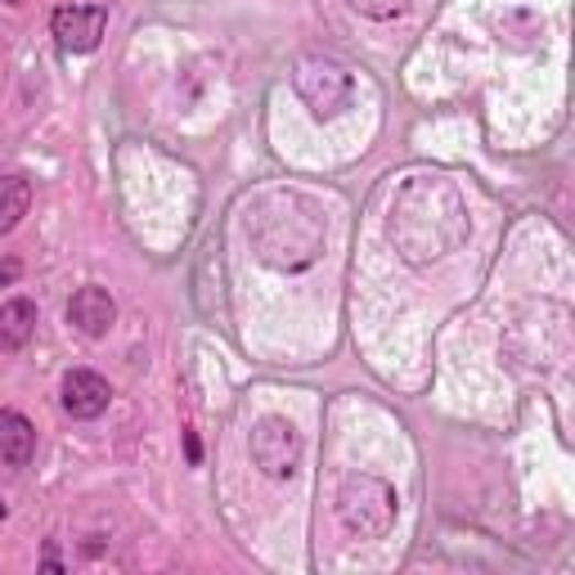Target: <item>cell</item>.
Masks as SVG:
<instances>
[{
	"label": "cell",
	"mask_w": 575,
	"mask_h": 575,
	"mask_svg": "<svg viewBox=\"0 0 575 575\" xmlns=\"http://www.w3.org/2000/svg\"><path fill=\"white\" fill-rule=\"evenodd\" d=\"M6 6H23V0H6Z\"/></svg>",
	"instance_id": "obj_13"
},
{
	"label": "cell",
	"mask_w": 575,
	"mask_h": 575,
	"mask_svg": "<svg viewBox=\"0 0 575 575\" xmlns=\"http://www.w3.org/2000/svg\"><path fill=\"white\" fill-rule=\"evenodd\" d=\"M297 427L288 419H261L252 427V458L265 477H293L297 473Z\"/></svg>",
	"instance_id": "obj_3"
},
{
	"label": "cell",
	"mask_w": 575,
	"mask_h": 575,
	"mask_svg": "<svg viewBox=\"0 0 575 575\" xmlns=\"http://www.w3.org/2000/svg\"><path fill=\"white\" fill-rule=\"evenodd\" d=\"M347 6H351L356 14H365V19L387 23V19H400V14H405L410 0H347Z\"/></svg>",
	"instance_id": "obj_10"
},
{
	"label": "cell",
	"mask_w": 575,
	"mask_h": 575,
	"mask_svg": "<svg viewBox=\"0 0 575 575\" xmlns=\"http://www.w3.org/2000/svg\"><path fill=\"white\" fill-rule=\"evenodd\" d=\"M36 454V427L19 410H0V458L14 468H28Z\"/></svg>",
	"instance_id": "obj_7"
},
{
	"label": "cell",
	"mask_w": 575,
	"mask_h": 575,
	"mask_svg": "<svg viewBox=\"0 0 575 575\" xmlns=\"http://www.w3.org/2000/svg\"><path fill=\"white\" fill-rule=\"evenodd\" d=\"M6 512H10V508H6V499H0V522H6Z\"/></svg>",
	"instance_id": "obj_12"
},
{
	"label": "cell",
	"mask_w": 575,
	"mask_h": 575,
	"mask_svg": "<svg viewBox=\"0 0 575 575\" xmlns=\"http://www.w3.org/2000/svg\"><path fill=\"white\" fill-rule=\"evenodd\" d=\"M32 333H36V302L14 297V302L0 306V351H10V356L23 351L32 341Z\"/></svg>",
	"instance_id": "obj_8"
},
{
	"label": "cell",
	"mask_w": 575,
	"mask_h": 575,
	"mask_svg": "<svg viewBox=\"0 0 575 575\" xmlns=\"http://www.w3.org/2000/svg\"><path fill=\"white\" fill-rule=\"evenodd\" d=\"M68 319H73L77 333H86V337H104L112 324H118V302H112V297L104 293V288L86 283V288H77L73 302H68Z\"/></svg>",
	"instance_id": "obj_5"
},
{
	"label": "cell",
	"mask_w": 575,
	"mask_h": 575,
	"mask_svg": "<svg viewBox=\"0 0 575 575\" xmlns=\"http://www.w3.org/2000/svg\"><path fill=\"white\" fill-rule=\"evenodd\" d=\"M104 28H108V10L104 6H64V10H54V19H50V32H54V41H59L64 54L99 50Z\"/></svg>",
	"instance_id": "obj_4"
},
{
	"label": "cell",
	"mask_w": 575,
	"mask_h": 575,
	"mask_svg": "<svg viewBox=\"0 0 575 575\" xmlns=\"http://www.w3.org/2000/svg\"><path fill=\"white\" fill-rule=\"evenodd\" d=\"M23 274V265L14 261V257H6V261H0V288H6V283H14Z\"/></svg>",
	"instance_id": "obj_11"
},
{
	"label": "cell",
	"mask_w": 575,
	"mask_h": 575,
	"mask_svg": "<svg viewBox=\"0 0 575 575\" xmlns=\"http://www.w3.org/2000/svg\"><path fill=\"white\" fill-rule=\"evenodd\" d=\"M337 517L341 527L360 540H382L395 522V490L378 477H351L337 495Z\"/></svg>",
	"instance_id": "obj_1"
},
{
	"label": "cell",
	"mask_w": 575,
	"mask_h": 575,
	"mask_svg": "<svg viewBox=\"0 0 575 575\" xmlns=\"http://www.w3.org/2000/svg\"><path fill=\"white\" fill-rule=\"evenodd\" d=\"M28 207H32V185L23 176H0V235H10L28 216Z\"/></svg>",
	"instance_id": "obj_9"
},
{
	"label": "cell",
	"mask_w": 575,
	"mask_h": 575,
	"mask_svg": "<svg viewBox=\"0 0 575 575\" xmlns=\"http://www.w3.org/2000/svg\"><path fill=\"white\" fill-rule=\"evenodd\" d=\"M293 86H297V95L306 99V108L315 112L319 122H324V118H337V112L347 108L351 95H356L351 73L341 68V64H333V59H302Z\"/></svg>",
	"instance_id": "obj_2"
},
{
	"label": "cell",
	"mask_w": 575,
	"mask_h": 575,
	"mask_svg": "<svg viewBox=\"0 0 575 575\" xmlns=\"http://www.w3.org/2000/svg\"><path fill=\"white\" fill-rule=\"evenodd\" d=\"M108 405H112V387H108L99 373L73 369V373L64 378V410H68L73 419H99Z\"/></svg>",
	"instance_id": "obj_6"
}]
</instances>
